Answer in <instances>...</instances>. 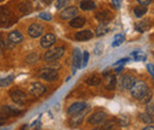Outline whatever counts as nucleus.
Masks as SVG:
<instances>
[{"mask_svg": "<svg viewBox=\"0 0 154 130\" xmlns=\"http://www.w3.org/2000/svg\"><path fill=\"white\" fill-rule=\"evenodd\" d=\"M129 90H131V93H132V96H133L134 98L141 101L142 97L145 96V93L147 92L148 86H147V84H146L145 82L139 80V82H135L134 84H133V86H132Z\"/></svg>", "mask_w": 154, "mask_h": 130, "instance_id": "f257e3e1", "label": "nucleus"}, {"mask_svg": "<svg viewBox=\"0 0 154 130\" xmlns=\"http://www.w3.org/2000/svg\"><path fill=\"white\" fill-rule=\"evenodd\" d=\"M64 52H65V49L62 47V46L50 49L49 51L45 52V55H44V60H45V62H49V63L56 62V60H58L59 58L63 57Z\"/></svg>", "mask_w": 154, "mask_h": 130, "instance_id": "f03ea898", "label": "nucleus"}, {"mask_svg": "<svg viewBox=\"0 0 154 130\" xmlns=\"http://www.w3.org/2000/svg\"><path fill=\"white\" fill-rule=\"evenodd\" d=\"M38 77L46 82H54L58 78V72L56 69L49 66V68H44V69L39 70Z\"/></svg>", "mask_w": 154, "mask_h": 130, "instance_id": "7ed1b4c3", "label": "nucleus"}, {"mask_svg": "<svg viewBox=\"0 0 154 130\" xmlns=\"http://www.w3.org/2000/svg\"><path fill=\"white\" fill-rule=\"evenodd\" d=\"M10 96H11V99H12L14 103L20 104V105L25 104L26 101H27L26 93L24 92V91H21V90H19V89H13V90H11V91H10Z\"/></svg>", "mask_w": 154, "mask_h": 130, "instance_id": "20e7f679", "label": "nucleus"}, {"mask_svg": "<svg viewBox=\"0 0 154 130\" xmlns=\"http://www.w3.org/2000/svg\"><path fill=\"white\" fill-rule=\"evenodd\" d=\"M44 32V27L40 25V24H37V23H33L29 26L27 29V33L31 38H38L43 35Z\"/></svg>", "mask_w": 154, "mask_h": 130, "instance_id": "39448f33", "label": "nucleus"}, {"mask_svg": "<svg viewBox=\"0 0 154 130\" xmlns=\"http://www.w3.org/2000/svg\"><path fill=\"white\" fill-rule=\"evenodd\" d=\"M89 110H90V108L87 105V108H84L82 111L72 115V116H71V119H70V123H71L72 125H78V124H81L82 121H83V118H84V116L89 112Z\"/></svg>", "mask_w": 154, "mask_h": 130, "instance_id": "423d86ee", "label": "nucleus"}, {"mask_svg": "<svg viewBox=\"0 0 154 130\" xmlns=\"http://www.w3.org/2000/svg\"><path fill=\"white\" fill-rule=\"evenodd\" d=\"M56 43V36L52 33H48L45 36H43L40 39V45L44 49H49L50 46H52Z\"/></svg>", "mask_w": 154, "mask_h": 130, "instance_id": "0eeeda50", "label": "nucleus"}, {"mask_svg": "<svg viewBox=\"0 0 154 130\" xmlns=\"http://www.w3.org/2000/svg\"><path fill=\"white\" fill-rule=\"evenodd\" d=\"M45 91H46V88H45L42 83H38V82L32 83L31 86H30V93L33 95V96H36V97L42 96Z\"/></svg>", "mask_w": 154, "mask_h": 130, "instance_id": "6e6552de", "label": "nucleus"}, {"mask_svg": "<svg viewBox=\"0 0 154 130\" xmlns=\"http://www.w3.org/2000/svg\"><path fill=\"white\" fill-rule=\"evenodd\" d=\"M95 17L96 19L100 21V23H102V24H107L108 21H110L112 18H113V13L112 12H109V11H107V10H102V11H98L96 14H95Z\"/></svg>", "mask_w": 154, "mask_h": 130, "instance_id": "1a4fd4ad", "label": "nucleus"}, {"mask_svg": "<svg viewBox=\"0 0 154 130\" xmlns=\"http://www.w3.org/2000/svg\"><path fill=\"white\" fill-rule=\"evenodd\" d=\"M77 7L75 6H70V7H66L64 8L62 12H60V17L63 19H66V20H70V19L75 18L77 16Z\"/></svg>", "mask_w": 154, "mask_h": 130, "instance_id": "9d476101", "label": "nucleus"}, {"mask_svg": "<svg viewBox=\"0 0 154 130\" xmlns=\"http://www.w3.org/2000/svg\"><path fill=\"white\" fill-rule=\"evenodd\" d=\"M107 118V113L104 111H97L95 113H93L89 117V123L90 124H100L102 123L104 119Z\"/></svg>", "mask_w": 154, "mask_h": 130, "instance_id": "9b49d317", "label": "nucleus"}, {"mask_svg": "<svg viewBox=\"0 0 154 130\" xmlns=\"http://www.w3.org/2000/svg\"><path fill=\"white\" fill-rule=\"evenodd\" d=\"M84 108H87V104L84 103V102H76V103H74V104H71L69 108H68V115H70V116H72V115H75L77 112L82 111Z\"/></svg>", "mask_w": 154, "mask_h": 130, "instance_id": "f8f14e48", "label": "nucleus"}, {"mask_svg": "<svg viewBox=\"0 0 154 130\" xmlns=\"http://www.w3.org/2000/svg\"><path fill=\"white\" fill-rule=\"evenodd\" d=\"M72 66H74V72L76 71V69L82 68V53L79 51V49H75L74 53H72Z\"/></svg>", "mask_w": 154, "mask_h": 130, "instance_id": "ddd939ff", "label": "nucleus"}, {"mask_svg": "<svg viewBox=\"0 0 154 130\" xmlns=\"http://www.w3.org/2000/svg\"><path fill=\"white\" fill-rule=\"evenodd\" d=\"M135 82H136V79H135L134 76H132V74H125L121 78V85H122L123 89H131Z\"/></svg>", "mask_w": 154, "mask_h": 130, "instance_id": "4468645a", "label": "nucleus"}, {"mask_svg": "<svg viewBox=\"0 0 154 130\" xmlns=\"http://www.w3.org/2000/svg\"><path fill=\"white\" fill-rule=\"evenodd\" d=\"M94 36V33L90 30H84V31H79L75 35V39L78 41H87L89 39H91Z\"/></svg>", "mask_w": 154, "mask_h": 130, "instance_id": "2eb2a0df", "label": "nucleus"}, {"mask_svg": "<svg viewBox=\"0 0 154 130\" xmlns=\"http://www.w3.org/2000/svg\"><path fill=\"white\" fill-rule=\"evenodd\" d=\"M8 41L12 43V44H19L24 40V36L20 33L19 31H12L10 35H8Z\"/></svg>", "mask_w": 154, "mask_h": 130, "instance_id": "dca6fc26", "label": "nucleus"}, {"mask_svg": "<svg viewBox=\"0 0 154 130\" xmlns=\"http://www.w3.org/2000/svg\"><path fill=\"white\" fill-rule=\"evenodd\" d=\"M0 20H1V25L2 26H6V21L7 20H11V12L5 6L0 7Z\"/></svg>", "mask_w": 154, "mask_h": 130, "instance_id": "f3484780", "label": "nucleus"}, {"mask_svg": "<svg viewBox=\"0 0 154 130\" xmlns=\"http://www.w3.org/2000/svg\"><path fill=\"white\" fill-rule=\"evenodd\" d=\"M1 111L4 112V113H6L8 117H11V116H17V115H20V113H21V110H20V109H17V108H14V107H12V105H4L2 109H1Z\"/></svg>", "mask_w": 154, "mask_h": 130, "instance_id": "a211bd4d", "label": "nucleus"}, {"mask_svg": "<svg viewBox=\"0 0 154 130\" xmlns=\"http://www.w3.org/2000/svg\"><path fill=\"white\" fill-rule=\"evenodd\" d=\"M79 7L83 11H91L96 7V4L93 0H82L79 4Z\"/></svg>", "mask_w": 154, "mask_h": 130, "instance_id": "6ab92c4d", "label": "nucleus"}, {"mask_svg": "<svg viewBox=\"0 0 154 130\" xmlns=\"http://www.w3.org/2000/svg\"><path fill=\"white\" fill-rule=\"evenodd\" d=\"M69 24H70L71 27L79 29V27H82V26L85 24V18H83V17H75V18H72L70 20Z\"/></svg>", "mask_w": 154, "mask_h": 130, "instance_id": "aec40b11", "label": "nucleus"}, {"mask_svg": "<svg viewBox=\"0 0 154 130\" xmlns=\"http://www.w3.org/2000/svg\"><path fill=\"white\" fill-rule=\"evenodd\" d=\"M19 11L23 14H27L32 11V4L30 1H23L19 5Z\"/></svg>", "mask_w": 154, "mask_h": 130, "instance_id": "412c9836", "label": "nucleus"}, {"mask_svg": "<svg viewBox=\"0 0 154 130\" xmlns=\"http://www.w3.org/2000/svg\"><path fill=\"white\" fill-rule=\"evenodd\" d=\"M85 83H87L88 85H90V86H97V85L101 84V77L97 76V74H93V76H90V77L85 80Z\"/></svg>", "mask_w": 154, "mask_h": 130, "instance_id": "4be33fe9", "label": "nucleus"}, {"mask_svg": "<svg viewBox=\"0 0 154 130\" xmlns=\"http://www.w3.org/2000/svg\"><path fill=\"white\" fill-rule=\"evenodd\" d=\"M116 86V77L110 74L107 77V84H106V88L107 90H114Z\"/></svg>", "mask_w": 154, "mask_h": 130, "instance_id": "5701e85b", "label": "nucleus"}, {"mask_svg": "<svg viewBox=\"0 0 154 130\" xmlns=\"http://www.w3.org/2000/svg\"><path fill=\"white\" fill-rule=\"evenodd\" d=\"M14 80V76L11 74V76H7V77H4V78H0V86L1 88H5V86H8L13 83Z\"/></svg>", "mask_w": 154, "mask_h": 130, "instance_id": "b1692460", "label": "nucleus"}, {"mask_svg": "<svg viewBox=\"0 0 154 130\" xmlns=\"http://www.w3.org/2000/svg\"><path fill=\"white\" fill-rule=\"evenodd\" d=\"M108 32H109V27H108L106 24L100 25V26L96 29V36H97V37H102V36L107 35Z\"/></svg>", "mask_w": 154, "mask_h": 130, "instance_id": "393cba45", "label": "nucleus"}, {"mask_svg": "<svg viewBox=\"0 0 154 130\" xmlns=\"http://www.w3.org/2000/svg\"><path fill=\"white\" fill-rule=\"evenodd\" d=\"M139 118H140L145 124H152V123H153V117H152L151 115H148L147 112L140 113V115H139Z\"/></svg>", "mask_w": 154, "mask_h": 130, "instance_id": "a878e982", "label": "nucleus"}, {"mask_svg": "<svg viewBox=\"0 0 154 130\" xmlns=\"http://www.w3.org/2000/svg\"><path fill=\"white\" fill-rule=\"evenodd\" d=\"M147 13V8H146V6H137V7H135L134 8V14L137 17V18H141L142 16H145Z\"/></svg>", "mask_w": 154, "mask_h": 130, "instance_id": "bb28decb", "label": "nucleus"}, {"mask_svg": "<svg viewBox=\"0 0 154 130\" xmlns=\"http://www.w3.org/2000/svg\"><path fill=\"white\" fill-rule=\"evenodd\" d=\"M116 125V119H110V121H107L102 124L101 129L102 130H113Z\"/></svg>", "mask_w": 154, "mask_h": 130, "instance_id": "cd10ccee", "label": "nucleus"}, {"mask_svg": "<svg viewBox=\"0 0 154 130\" xmlns=\"http://www.w3.org/2000/svg\"><path fill=\"white\" fill-rule=\"evenodd\" d=\"M39 60V56L37 53H30V55H27L26 58H25V62L27 63V64H35V63H37Z\"/></svg>", "mask_w": 154, "mask_h": 130, "instance_id": "c85d7f7f", "label": "nucleus"}, {"mask_svg": "<svg viewBox=\"0 0 154 130\" xmlns=\"http://www.w3.org/2000/svg\"><path fill=\"white\" fill-rule=\"evenodd\" d=\"M117 122H119V124L121 127H127V125H129V117L126 116V115H122V116H120Z\"/></svg>", "mask_w": 154, "mask_h": 130, "instance_id": "c756f323", "label": "nucleus"}, {"mask_svg": "<svg viewBox=\"0 0 154 130\" xmlns=\"http://www.w3.org/2000/svg\"><path fill=\"white\" fill-rule=\"evenodd\" d=\"M125 41V36L123 35H116L115 38H114V41H113V47H116L119 45H121L122 43Z\"/></svg>", "mask_w": 154, "mask_h": 130, "instance_id": "7c9ffc66", "label": "nucleus"}, {"mask_svg": "<svg viewBox=\"0 0 154 130\" xmlns=\"http://www.w3.org/2000/svg\"><path fill=\"white\" fill-rule=\"evenodd\" d=\"M152 97H153V91H152L151 89H148V90H147V92L145 93V96L142 97V99H141V101H142L143 103H149V102H151V99H152Z\"/></svg>", "mask_w": 154, "mask_h": 130, "instance_id": "2f4dec72", "label": "nucleus"}, {"mask_svg": "<svg viewBox=\"0 0 154 130\" xmlns=\"http://www.w3.org/2000/svg\"><path fill=\"white\" fill-rule=\"evenodd\" d=\"M132 56L135 57V60H146L145 53H142L141 51H135V52L132 53Z\"/></svg>", "mask_w": 154, "mask_h": 130, "instance_id": "473e14b6", "label": "nucleus"}, {"mask_svg": "<svg viewBox=\"0 0 154 130\" xmlns=\"http://www.w3.org/2000/svg\"><path fill=\"white\" fill-rule=\"evenodd\" d=\"M88 60H89V52L84 51V52H83V55H82V68L87 66Z\"/></svg>", "mask_w": 154, "mask_h": 130, "instance_id": "72a5a7b5", "label": "nucleus"}, {"mask_svg": "<svg viewBox=\"0 0 154 130\" xmlns=\"http://www.w3.org/2000/svg\"><path fill=\"white\" fill-rule=\"evenodd\" d=\"M69 1H70V0H57V1H56V7H57L58 10H60V8L65 7V5H66Z\"/></svg>", "mask_w": 154, "mask_h": 130, "instance_id": "f704fd0d", "label": "nucleus"}, {"mask_svg": "<svg viewBox=\"0 0 154 130\" xmlns=\"http://www.w3.org/2000/svg\"><path fill=\"white\" fill-rule=\"evenodd\" d=\"M39 18H42L43 20H46V21H50V20H52V16L48 12H43V13L39 14Z\"/></svg>", "mask_w": 154, "mask_h": 130, "instance_id": "c9c22d12", "label": "nucleus"}, {"mask_svg": "<svg viewBox=\"0 0 154 130\" xmlns=\"http://www.w3.org/2000/svg\"><path fill=\"white\" fill-rule=\"evenodd\" d=\"M146 111L148 115H151L152 117H154V103H148L147 108H146Z\"/></svg>", "mask_w": 154, "mask_h": 130, "instance_id": "e433bc0d", "label": "nucleus"}, {"mask_svg": "<svg viewBox=\"0 0 154 130\" xmlns=\"http://www.w3.org/2000/svg\"><path fill=\"white\" fill-rule=\"evenodd\" d=\"M141 6H147V5H149L151 2H152V0H136Z\"/></svg>", "mask_w": 154, "mask_h": 130, "instance_id": "4c0bfd02", "label": "nucleus"}, {"mask_svg": "<svg viewBox=\"0 0 154 130\" xmlns=\"http://www.w3.org/2000/svg\"><path fill=\"white\" fill-rule=\"evenodd\" d=\"M147 70H148V72L152 74V77L154 78V65L153 64H148V65H147Z\"/></svg>", "mask_w": 154, "mask_h": 130, "instance_id": "58836bf2", "label": "nucleus"}, {"mask_svg": "<svg viewBox=\"0 0 154 130\" xmlns=\"http://www.w3.org/2000/svg\"><path fill=\"white\" fill-rule=\"evenodd\" d=\"M112 4H113V6H114L115 8H120V6H121V0H112Z\"/></svg>", "mask_w": 154, "mask_h": 130, "instance_id": "ea45409f", "label": "nucleus"}, {"mask_svg": "<svg viewBox=\"0 0 154 130\" xmlns=\"http://www.w3.org/2000/svg\"><path fill=\"white\" fill-rule=\"evenodd\" d=\"M7 118H8V116H7L6 113H4V112L0 113V121H5V119H7Z\"/></svg>", "mask_w": 154, "mask_h": 130, "instance_id": "a19ab883", "label": "nucleus"}, {"mask_svg": "<svg viewBox=\"0 0 154 130\" xmlns=\"http://www.w3.org/2000/svg\"><path fill=\"white\" fill-rule=\"evenodd\" d=\"M142 130H154V127H153V125H148V127L143 128Z\"/></svg>", "mask_w": 154, "mask_h": 130, "instance_id": "79ce46f5", "label": "nucleus"}, {"mask_svg": "<svg viewBox=\"0 0 154 130\" xmlns=\"http://www.w3.org/2000/svg\"><path fill=\"white\" fill-rule=\"evenodd\" d=\"M20 130H29V125H27V124H25V125H23V127L20 128Z\"/></svg>", "mask_w": 154, "mask_h": 130, "instance_id": "37998d69", "label": "nucleus"}, {"mask_svg": "<svg viewBox=\"0 0 154 130\" xmlns=\"http://www.w3.org/2000/svg\"><path fill=\"white\" fill-rule=\"evenodd\" d=\"M43 1H45V2H46V4H50V2H51V1H52V0H43Z\"/></svg>", "mask_w": 154, "mask_h": 130, "instance_id": "c03bdc74", "label": "nucleus"}, {"mask_svg": "<svg viewBox=\"0 0 154 130\" xmlns=\"http://www.w3.org/2000/svg\"><path fill=\"white\" fill-rule=\"evenodd\" d=\"M1 130H11L10 128H6V129H1Z\"/></svg>", "mask_w": 154, "mask_h": 130, "instance_id": "a18cd8bd", "label": "nucleus"}, {"mask_svg": "<svg viewBox=\"0 0 154 130\" xmlns=\"http://www.w3.org/2000/svg\"><path fill=\"white\" fill-rule=\"evenodd\" d=\"M36 130H40V128H39V125L37 127V129H36Z\"/></svg>", "mask_w": 154, "mask_h": 130, "instance_id": "49530a36", "label": "nucleus"}, {"mask_svg": "<svg viewBox=\"0 0 154 130\" xmlns=\"http://www.w3.org/2000/svg\"><path fill=\"white\" fill-rule=\"evenodd\" d=\"M93 130H102V129H93Z\"/></svg>", "mask_w": 154, "mask_h": 130, "instance_id": "de8ad7c7", "label": "nucleus"}]
</instances>
